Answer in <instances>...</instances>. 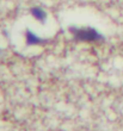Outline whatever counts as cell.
<instances>
[{"label":"cell","mask_w":123,"mask_h":131,"mask_svg":"<svg viewBox=\"0 0 123 131\" xmlns=\"http://www.w3.org/2000/svg\"><path fill=\"white\" fill-rule=\"evenodd\" d=\"M30 13L36 20L41 21V23H45V20H47V12L40 6L32 7L30 10Z\"/></svg>","instance_id":"cell-3"},{"label":"cell","mask_w":123,"mask_h":131,"mask_svg":"<svg viewBox=\"0 0 123 131\" xmlns=\"http://www.w3.org/2000/svg\"><path fill=\"white\" fill-rule=\"evenodd\" d=\"M25 41H26L27 45H40L47 43V39L40 37L38 35H36L34 31H31L29 29L25 31Z\"/></svg>","instance_id":"cell-2"},{"label":"cell","mask_w":123,"mask_h":131,"mask_svg":"<svg viewBox=\"0 0 123 131\" xmlns=\"http://www.w3.org/2000/svg\"><path fill=\"white\" fill-rule=\"evenodd\" d=\"M0 51H1V48H0Z\"/></svg>","instance_id":"cell-4"},{"label":"cell","mask_w":123,"mask_h":131,"mask_svg":"<svg viewBox=\"0 0 123 131\" xmlns=\"http://www.w3.org/2000/svg\"><path fill=\"white\" fill-rule=\"evenodd\" d=\"M69 31L73 34L77 39L82 42H99L104 39V36L93 28H72Z\"/></svg>","instance_id":"cell-1"}]
</instances>
